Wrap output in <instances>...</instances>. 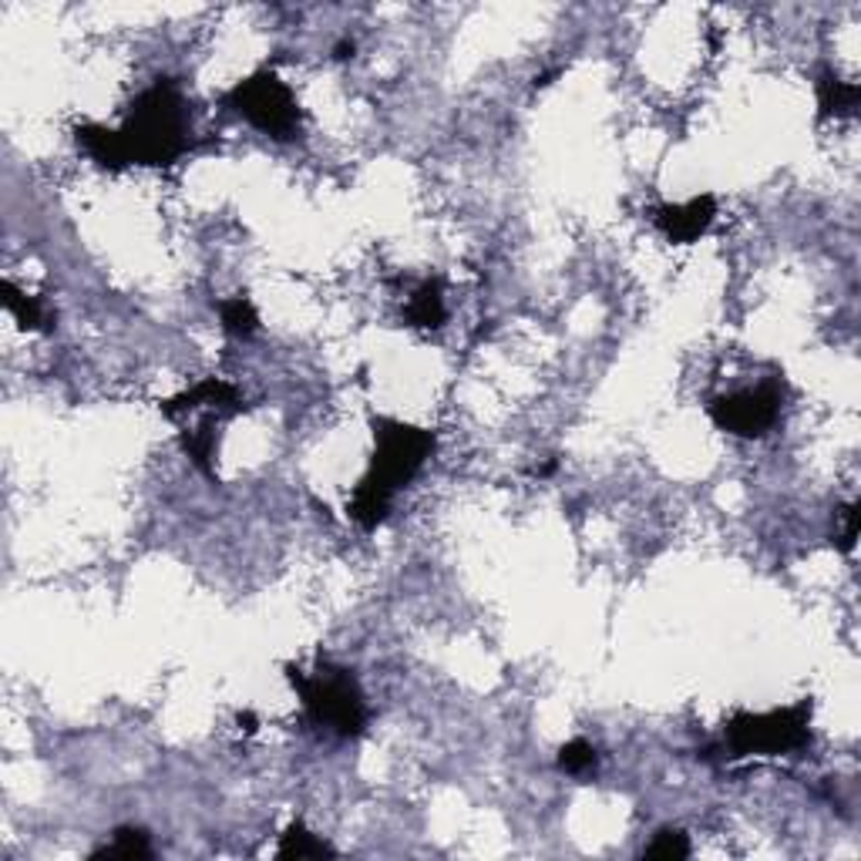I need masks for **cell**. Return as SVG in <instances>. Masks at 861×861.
<instances>
[{
    "mask_svg": "<svg viewBox=\"0 0 861 861\" xmlns=\"http://www.w3.org/2000/svg\"><path fill=\"white\" fill-rule=\"evenodd\" d=\"M717 219V199L710 193L704 196H694L686 203H676V206H660L653 212V222L656 229L670 239V242H697Z\"/></svg>",
    "mask_w": 861,
    "mask_h": 861,
    "instance_id": "52a82bcc",
    "label": "cell"
},
{
    "mask_svg": "<svg viewBox=\"0 0 861 861\" xmlns=\"http://www.w3.org/2000/svg\"><path fill=\"white\" fill-rule=\"evenodd\" d=\"M128 165H172L193 148V112L176 81L158 77L145 89L118 128Z\"/></svg>",
    "mask_w": 861,
    "mask_h": 861,
    "instance_id": "7a4b0ae2",
    "label": "cell"
},
{
    "mask_svg": "<svg viewBox=\"0 0 861 861\" xmlns=\"http://www.w3.org/2000/svg\"><path fill=\"white\" fill-rule=\"evenodd\" d=\"M92 858H152V841L142 828H118L105 848H98Z\"/></svg>",
    "mask_w": 861,
    "mask_h": 861,
    "instance_id": "2e32d148",
    "label": "cell"
},
{
    "mask_svg": "<svg viewBox=\"0 0 861 861\" xmlns=\"http://www.w3.org/2000/svg\"><path fill=\"white\" fill-rule=\"evenodd\" d=\"M280 858H330L336 854L333 844H326L320 834H313L303 821H293L283 834H280V848H277Z\"/></svg>",
    "mask_w": 861,
    "mask_h": 861,
    "instance_id": "4fadbf2b",
    "label": "cell"
},
{
    "mask_svg": "<svg viewBox=\"0 0 861 861\" xmlns=\"http://www.w3.org/2000/svg\"><path fill=\"white\" fill-rule=\"evenodd\" d=\"M435 430L397 417H374V458L347 501L351 519L367 532L384 526L394 495L417 478V471L435 455Z\"/></svg>",
    "mask_w": 861,
    "mask_h": 861,
    "instance_id": "6da1fadb",
    "label": "cell"
},
{
    "mask_svg": "<svg viewBox=\"0 0 861 861\" xmlns=\"http://www.w3.org/2000/svg\"><path fill=\"white\" fill-rule=\"evenodd\" d=\"M811 744V701L764 710V714H734L724 724V757H778Z\"/></svg>",
    "mask_w": 861,
    "mask_h": 861,
    "instance_id": "277c9868",
    "label": "cell"
},
{
    "mask_svg": "<svg viewBox=\"0 0 861 861\" xmlns=\"http://www.w3.org/2000/svg\"><path fill=\"white\" fill-rule=\"evenodd\" d=\"M710 421L734 438H760L781 421V391L774 384L720 394L707 404Z\"/></svg>",
    "mask_w": 861,
    "mask_h": 861,
    "instance_id": "8992f818",
    "label": "cell"
},
{
    "mask_svg": "<svg viewBox=\"0 0 861 861\" xmlns=\"http://www.w3.org/2000/svg\"><path fill=\"white\" fill-rule=\"evenodd\" d=\"M858 519H861V511H858V505L851 501V505L844 508V536H841V549H844V552H851L854 542H858Z\"/></svg>",
    "mask_w": 861,
    "mask_h": 861,
    "instance_id": "d6986e66",
    "label": "cell"
},
{
    "mask_svg": "<svg viewBox=\"0 0 861 861\" xmlns=\"http://www.w3.org/2000/svg\"><path fill=\"white\" fill-rule=\"evenodd\" d=\"M595 764H599V754H595V747H592L589 740H582V737L569 740V744L559 750V770H562V774H572V778H585L589 770H595Z\"/></svg>",
    "mask_w": 861,
    "mask_h": 861,
    "instance_id": "e0dca14e",
    "label": "cell"
},
{
    "mask_svg": "<svg viewBox=\"0 0 861 861\" xmlns=\"http://www.w3.org/2000/svg\"><path fill=\"white\" fill-rule=\"evenodd\" d=\"M333 54H336L340 61H347V58H354V41H340Z\"/></svg>",
    "mask_w": 861,
    "mask_h": 861,
    "instance_id": "ffe728a7",
    "label": "cell"
},
{
    "mask_svg": "<svg viewBox=\"0 0 861 861\" xmlns=\"http://www.w3.org/2000/svg\"><path fill=\"white\" fill-rule=\"evenodd\" d=\"M283 670H287V680L293 683V691L303 701L307 717L317 727H323L343 740H354L367 730L371 710H367V701H364V691H361L354 670L333 666V663H320L313 673H303L293 663H287Z\"/></svg>",
    "mask_w": 861,
    "mask_h": 861,
    "instance_id": "3957f363",
    "label": "cell"
},
{
    "mask_svg": "<svg viewBox=\"0 0 861 861\" xmlns=\"http://www.w3.org/2000/svg\"><path fill=\"white\" fill-rule=\"evenodd\" d=\"M239 118H246L252 128H260L263 135L287 142L300 132L303 112L297 95L290 92V84L277 71H256L242 81H236L222 98Z\"/></svg>",
    "mask_w": 861,
    "mask_h": 861,
    "instance_id": "5b68a950",
    "label": "cell"
},
{
    "mask_svg": "<svg viewBox=\"0 0 861 861\" xmlns=\"http://www.w3.org/2000/svg\"><path fill=\"white\" fill-rule=\"evenodd\" d=\"M445 283L435 277V280H424L414 293H411V300H407V307H404V320H407V326H417V330H438L442 323H445Z\"/></svg>",
    "mask_w": 861,
    "mask_h": 861,
    "instance_id": "30bf717a",
    "label": "cell"
},
{
    "mask_svg": "<svg viewBox=\"0 0 861 861\" xmlns=\"http://www.w3.org/2000/svg\"><path fill=\"white\" fill-rule=\"evenodd\" d=\"M212 421L216 414H206V421L193 430H186L183 435V448L189 455V461L203 471V475H212V455H216V430H212Z\"/></svg>",
    "mask_w": 861,
    "mask_h": 861,
    "instance_id": "9a60e30c",
    "label": "cell"
},
{
    "mask_svg": "<svg viewBox=\"0 0 861 861\" xmlns=\"http://www.w3.org/2000/svg\"><path fill=\"white\" fill-rule=\"evenodd\" d=\"M0 303L4 310L24 326V330H51V317L44 310V303L38 297H28L24 290H18L11 280L0 283Z\"/></svg>",
    "mask_w": 861,
    "mask_h": 861,
    "instance_id": "7c38bea8",
    "label": "cell"
},
{
    "mask_svg": "<svg viewBox=\"0 0 861 861\" xmlns=\"http://www.w3.org/2000/svg\"><path fill=\"white\" fill-rule=\"evenodd\" d=\"M209 411V414H236V411H242V397H239V391L229 384V381H222V377H206V381H199V384H193L189 391H183V394H176V397H168V401H162L158 404V411L165 414V417H183V414H189V411Z\"/></svg>",
    "mask_w": 861,
    "mask_h": 861,
    "instance_id": "ba28073f",
    "label": "cell"
},
{
    "mask_svg": "<svg viewBox=\"0 0 861 861\" xmlns=\"http://www.w3.org/2000/svg\"><path fill=\"white\" fill-rule=\"evenodd\" d=\"M646 858H686L691 854V838H686L680 828H663V831H656V838L646 844V851H643Z\"/></svg>",
    "mask_w": 861,
    "mask_h": 861,
    "instance_id": "ac0fdd59",
    "label": "cell"
},
{
    "mask_svg": "<svg viewBox=\"0 0 861 861\" xmlns=\"http://www.w3.org/2000/svg\"><path fill=\"white\" fill-rule=\"evenodd\" d=\"M858 98H861V89L854 81H841L834 77L831 71H824L818 77V108H821V118H841V115H851L858 108Z\"/></svg>",
    "mask_w": 861,
    "mask_h": 861,
    "instance_id": "8fae6325",
    "label": "cell"
},
{
    "mask_svg": "<svg viewBox=\"0 0 861 861\" xmlns=\"http://www.w3.org/2000/svg\"><path fill=\"white\" fill-rule=\"evenodd\" d=\"M74 138H77V145L92 155V162H98L102 168H112V172H118V168H128V162H125V148H122V138H118V128H105V125H98V122H81L77 128H74Z\"/></svg>",
    "mask_w": 861,
    "mask_h": 861,
    "instance_id": "9c48e42d",
    "label": "cell"
},
{
    "mask_svg": "<svg viewBox=\"0 0 861 861\" xmlns=\"http://www.w3.org/2000/svg\"><path fill=\"white\" fill-rule=\"evenodd\" d=\"M239 727H242L246 734H252V730H256V714H252V710L239 714Z\"/></svg>",
    "mask_w": 861,
    "mask_h": 861,
    "instance_id": "44dd1931",
    "label": "cell"
},
{
    "mask_svg": "<svg viewBox=\"0 0 861 861\" xmlns=\"http://www.w3.org/2000/svg\"><path fill=\"white\" fill-rule=\"evenodd\" d=\"M219 320H222V330L246 340L252 336L256 330H260V313H256V307L249 303V297H229L219 303Z\"/></svg>",
    "mask_w": 861,
    "mask_h": 861,
    "instance_id": "5bb4252c",
    "label": "cell"
}]
</instances>
